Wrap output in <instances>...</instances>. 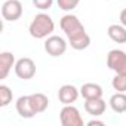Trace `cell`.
<instances>
[{
    "label": "cell",
    "instance_id": "cell-8",
    "mask_svg": "<svg viewBox=\"0 0 126 126\" xmlns=\"http://www.w3.org/2000/svg\"><path fill=\"white\" fill-rule=\"evenodd\" d=\"M79 95H80V89H77L74 85H62L58 91V99L64 105L76 102Z\"/></svg>",
    "mask_w": 126,
    "mask_h": 126
},
{
    "label": "cell",
    "instance_id": "cell-22",
    "mask_svg": "<svg viewBox=\"0 0 126 126\" xmlns=\"http://www.w3.org/2000/svg\"><path fill=\"white\" fill-rule=\"evenodd\" d=\"M119 18H120V24L126 27V9H123V11L120 12V16H119Z\"/></svg>",
    "mask_w": 126,
    "mask_h": 126
},
{
    "label": "cell",
    "instance_id": "cell-4",
    "mask_svg": "<svg viewBox=\"0 0 126 126\" xmlns=\"http://www.w3.org/2000/svg\"><path fill=\"white\" fill-rule=\"evenodd\" d=\"M107 67L116 74H126V52L113 49L107 55Z\"/></svg>",
    "mask_w": 126,
    "mask_h": 126
},
{
    "label": "cell",
    "instance_id": "cell-5",
    "mask_svg": "<svg viewBox=\"0 0 126 126\" xmlns=\"http://www.w3.org/2000/svg\"><path fill=\"white\" fill-rule=\"evenodd\" d=\"M68 42H65V39H62L61 36H49L45 40V50L47 52V55L56 58L64 55L67 50Z\"/></svg>",
    "mask_w": 126,
    "mask_h": 126
},
{
    "label": "cell",
    "instance_id": "cell-19",
    "mask_svg": "<svg viewBox=\"0 0 126 126\" xmlns=\"http://www.w3.org/2000/svg\"><path fill=\"white\" fill-rule=\"evenodd\" d=\"M56 3H58V8L62 9V11H73L77 8V5L80 3V0H56Z\"/></svg>",
    "mask_w": 126,
    "mask_h": 126
},
{
    "label": "cell",
    "instance_id": "cell-10",
    "mask_svg": "<svg viewBox=\"0 0 126 126\" xmlns=\"http://www.w3.org/2000/svg\"><path fill=\"white\" fill-rule=\"evenodd\" d=\"M107 104L102 98H95V99H85V110L88 114L94 117H99L105 113Z\"/></svg>",
    "mask_w": 126,
    "mask_h": 126
},
{
    "label": "cell",
    "instance_id": "cell-7",
    "mask_svg": "<svg viewBox=\"0 0 126 126\" xmlns=\"http://www.w3.org/2000/svg\"><path fill=\"white\" fill-rule=\"evenodd\" d=\"M2 16L5 21H18L22 16V3L19 0H6L2 5Z\"/></svg>",
    "mask_w": 126,
    "mask_h": 126
},
{
    "label": "cell",
    "instance_id": "cell-18",
    "mask_svg": "<svg viewBox=\"0 0 126 126\" xmlns=\"http://www.w3.org/2000/svg\"><path fill=\"white\" fill-rule=\"evenodd\" d=\"M111 85L114 91L117 92H126V74H116L111 80Z\"/></svg>",
    "mask_w": 126,
    "mask_h": 126
},
{
    "label": "cell",
    "instance_id": "cell-14",
    "mask_svg": "<svg viewBox=\"0 0 126 126\" xmlns=\"http://www.w3.org/2000/svg\"><path fill=\"white\" fill-rule=\"evenodd\" d=\"M30 99H31L33 108H34V111H36L37 114L46 111V108L49 107V99H47V96H46L45 94H40V92L31 94V95H30Z\"/></svg>",
    "mask_w": 126,
    "mask_h": 126
},
{
    "label": "cell",
    "instance_id": "cell-1",
    "mask_svg": "<svg viewBox=\"0 0 126 126\" xmlns=\"http://www.w3.org/2000/svg\"><path fill=\"white\" fill-rule=\"evenodd\" d=\"M53 30H55V22L47 14H37L28 27L30 36L34 39H46L52 36Z\"/></svg>",
    "mask_w": 126,
    "mask_h": 126
},
{
    "label": "cell",
    "instance_id": "cell-2",
    "mask_svg": "<svg viewBox=\"0 0 126 126\" xmlns=\"http://www.w3.org/2000/svg\"><path fill=\"white\" fill-rule=\"evenodd\" d=\"M59 25H61V30L64 31V34L67 36L68 40L77 39V37H80L86 33L80 19L76 15H71V14H67V15L62 16L61 21H59Z\"/></svg>",
    "mask_w": 126,
    "mask_h": 126
},
{
    "label": "cell",
    "instance_id": "cell-21",
    "mask_svg": "<svg viewBox=\"0 0 126 126\" xmlns=\"http://www.w3.org/2000/svg\"><path fill=\"white\" fill-rule=\"evenodd\" d=\"M94 125H99V126H104L105 123H104L102 120H96V119H92V120H89V122H88V126H94Z\"/></svg>",
    "mask_w": 126,
    "mask_h": 126
},
{
    "label": "cell",
    "instance_id": "cell-3",
    "mask_svg": "<svg viewBox=\"0 0 126 126\" xmlns=\"http://www.w3.org/2000/svg\"><path fill=\"white\" fill-rule=\"evenodd\" d=\"M59 120L62 126H83V117L73 104L64 105L59 111Z\"/></svg>",
    "mask_w": 126,
    "mask_h": 126
},
{
    "label": "cell",
    "instance_id": "cell-15",
    "mask_svg": "<svg viewBox=\"0 0 126 126\" xmlns=\"http://www.w3.org/2000/svg\"><path fill=\"white\" fill-rule=\"evenodd\" d=\"M110 107L114 113H125L126 111V95L125 92H116L110 98Z\"/></svg>",
    "mask_w": 126,
    "mask_h": 126
},
{
    "label": "cell",
    "instance_id": "cell-9",
    "mask_svg": "<svg viewBox=\"0 0 126 126\" xmlns=\"http://www.w3.org/2000/svg\"><path fill=\"white\" fill-rule=\"evenodd\" d=\"M16 113L22 117V119H31L34 117L37 113L34 111L33 108V104H31V99H30V95H24V96H19L16 99Z\"/></svg>",
    "mask_w": 126,
    "mask_h": 126
},
{
    "label": "cell",
    "instance_id": "cell-6",
    "mask_svg": "<svg viewBox=\"0 0 126 126\" xmlns=\"http://www.w3.org/2000/svg\"><path fill=\"white\" fill-rule=\"evenodd\" d=\"M15 74L22 80H30L36 74V62L31 58H19L15 62Z\"/></svg>",
    "mask_w": 126,
    "mask_h": 126
},
{
    "label": "cell",
    "instance_id": "cell-16",
    "mask_svg": "<svg viewBox=\"0 0 126 126\" xmlns=\"http://www.w3.org/2000/svg\"><path fill=\"white\" fill-rule=\"evenodd\" d=\"M68 45H70L73 49H76V50H83V49L89 47V45H91V37H89L88 33H85L83 36H80V37H77V39L68 40Z\"/></svg>",
    "mask_w": 126,
    "mask_h": 126
},
{
    "label": "cell",
    "instance_id": "cell-17",
    "mask_svg": "<svg viewBox=\"0 0 126 126\" xmlns=\"http://www.w3.org/2000/svg\"><path fill=\"white\" fill-rule=\"evenodd\" d=\"M12 98H14V94H12L11 88L6 85H0V107L9 105L12 102Z\"/></svg>",
    "mask_w": 126,
    "mask_h": 126
},
{
    "label": "cell",
    "instance_id": "cell-11",
    "mask_svg": "<svg viewBox=\"0 0 126 126\" xmlns=\"http://www.w3.org/2000/svg\"><path fill=\"white\" fill-rule=\"evenodd\" d=\"M12 67H15V55L12 52H2L0 53V79H6Z\"/></svg>",
    "mask_w": 126,
    "mask_h": 126
},
{
    "label": "cell",
    "instance_id": "cell-20",
    "mask_svg": "<svg viewBox=\"0 0 126 126\" xmlns=\"http://www.w3.org/2000/svg\"><path fill=\"white\" fill-rule=\"evenodd\" d=\"M33 5L40 11H46V9L52 8L53 0H33Z\"/></svg>",
    "mask_w": 126,
    "mask_h": 126
},
{
    "label": "cell",
    "instance_id": "cell-13",
    "mask_svg": "<svg viewBox=\"0 0 126 126\" xmlns=\"http://www.w3.org/2000/svg\"><path fill=\"white\" fill-rule=\"evenodd\" d=\"M107 34L114 43H126V27L122 24H111L107 30Z\"/></svg>",
    "mask_w": 126,
    "mask_h": 126
},
{
    "label": "cell",
    "instance_id": "cell-12",
    "mask_svg": "<svg viewBox=\"0 0 126 126\" xmlns=\"http://www.w3.org/2000/svg\"><path fill=\"white\" fill-rule=\"evenodd\" d=\"M102 88L98 83H85L80 88V95L85 99H95V98H102Z\"/></svg>",
    "mask_w": 126,
    "mask_h": 126
}]
</instances>
